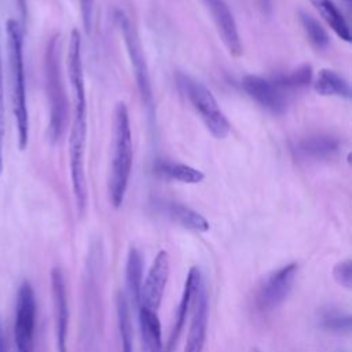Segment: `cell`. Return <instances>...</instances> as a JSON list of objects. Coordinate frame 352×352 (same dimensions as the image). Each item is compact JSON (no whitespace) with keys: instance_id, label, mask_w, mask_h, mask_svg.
I'll list each match as a JSON object with an SVG mask.
<instances>
[{"instance_id":"obj_1","label":"cell","mask_w":352,"mask_h":352,"mask_svg":"<svg viewBox=\"0 0 352 352\" xmlns=\"http://www.w3.org/2000/svg\"><path fill=\"white\" fill-rule=\"evenodd\" d=\"M67 74L73 98V120L69 138L70 176L77 210L78 213H84L88 197L84 170V151L87 138V98L81 59V38L77 29H73L70 33L67 51Z\"/></svg>"},{"instance_id":"obj_2","label":"cell","mask_w":352,"mask_h":352,"mask_svg":"<svg viewBox=\"0 0 352 352\" xmlns=\"http://www.w3.org/2000/svg\"><path fill=\"white\" fill-rule=\"evenodd\" d=\"M111 136V164L107 188L110 202L117 209L124 202L133 160L129 114L124 102H118L114 107Z\"/></svg>"},{"instance_id":"obj_3","label":"cell","mask_w":352,"mask_h":352,"mask_svg":"<svg viewBox=\"0 0 352 352\" xmlns=\"http://www.w3.org/2000/svg\"><path fill=\"white\" fill-rule=\"evenodd\" d=\"M7 45L11 72L12 111L16 124L18 146L21 150H25L29 140V113L23 66V32L16 19L7 21Z\"/></svg>"},{"instance_id":"obj_4","label":"cell","mask_w":352,"mask_h":352,"mask_svg":"<svg viewBox=\"0 0 352 352\" xmlns=\"http://www.w3.org/2000/svg\"><path fill=\"white\" fill-rule=\"evenodd\" d=\"M59 36L55 34L47 44L44 55V78L48 99V138L55 143L63 133L67 117V98L60 69Z\"/></svg>"},{"instance_id":"obj_5","label":"cell","mask_w":352,"mask_h":352,"mask_svg":"<svg viewBox=\"0 0 352 352\" xmlns=\"http://www.w3.org/2000/svg\"><path fill=\"white\" fill-rule=\"evenodd\" d=\"M176 81L197 114L201 117L206 129L216 139H224L228 135L231 125L213 94L202 82L184 73H177Z\"/></svg>"},{"instance_id":"obj_6","label":"cell","mask_w":352,"mask_h":352,"mask_svg":"<svg viewBox=\"0 0 352 352\" xmlns=\"http://www.w3.org/2000/svg\"><path fill=\"white\" fill-rule=\"evenodd\" d=\"M116 21L117 25L121 30V34L124 37V44L133 69L136 85L139 89V94L142 96V100L146 107H151L153 103V94H151V84H150V77H148V69L144 60L143 50L140 40L138 37V33L131 22V19L122 12L117 11L116 12Z\"/></svg>"},{"instance_id":"obj_7","label":"cell","mask_w":352,"mask_h":352,"mask_svg":"<svg viewBox=\"0 0 352 352\" xmlns=\"http://www.w3.org/2000/svg\"><path fill=\"white\" fill-rule=\"evenodd\" d=\"M298 272L297 263H287L268 274L258 286L256 304L261 311L278 308L290 294Z\"/></svg>"},{"instance_id":"obj_8","label":"cell","mask_w":352,"mask_h":352,"mask_svg":"<svg viewBox=\"0 0 352 352\" xmlns=\"http://www.w3.org/2000/svg\"><path fill=\"white\" fill-rule=\"evenodd\" d=\"M36 324V298L29 282H23L18 292L14 336L16 352H33V337Z\"/></svg>"},{"instance_id":"obj_9","label":"cell","mask_w":352,"mask_h":352,"mask_svg":"<svg viewBox=\"0 0 352 352\" xmlns=\"http://www.w3.org/2000/svg\"><path fill=\"white\" fill-rule=\"evenodd\" d=\"M169 254L166 250H160L154 257L144 280L142 282L139 305H143L151 311H158L169 278Z\"/></svg>"},{"instance_id":"obj_10","label":"cell","mask_w":352,"mask_h":352,"mask_svg":"<svg viewBox=\"0 0 352 352\" xmlns=\"http://www.w3.org/2000/svg\"><path fill=\"white\" fill-rule=\"evenodd\" d=\"M243 91L263 109L282 114L287 107L286 92L282 91L272 80L256 74H246L241 80Z\"/></svg>"},{"instance_id":"obj_11","label":"cell","mask_w":352,"mask_h":352,"mask_svg":"<svg viewBox=\"0 0 352 352\" xmlns=\"http://www.w3.org/2000/svg\"><path fill=\"white\" fill-rule=\"evenodd\" d=\"M191 319L188 324V333L183 352H204L206 330H208V293L204 280L198 285L192 304H191Z\"/></svg>"},{"instance_id":"obj_12","label":"cell","mask_w":352,"mask_h":352,"mask_svg":"<svg viewBox=\"0 0 352 352\" xmlns=\"http://www.w3.org/2000/svg\"><path fill=\"white\" fill-rule=\"evenodd\" d=\"M51 292L54 301L55 333L58 352H67V327H69V308L66 297V285L63 272L59 267L51 271Z\"/></svg>"},{"instance_id":"obj_13","label":"cell","mask_w":352,"mask_h":352,"mask_svg":"<svg viewBox=\"0 0 352 352\" xmlns=\"http://www.w3.org/2000/svg\"><path fill=\"white\" fill-rule=\"evenodd\" d=\"M209 8L212 18L217 26L224 45L232 56H239L242 54L241 37L238 33V26L224 0H204Z\"/></svg>"},{"instance_id":"obj_14","label":"cell","mask_w":352,"mask_h":352,"mask_svg":"<svg viewBox=\"0 0 352 352\" xmlns=\"http://www.w3.org/2000/svg\"><path fill=\"white\" fill-rule=\"evenodd\" d=\"M201 280H202V275H201L199 268L198 267H191L188 274H187V276H186L183 292H182V297H180V302H179L177 309H176V316H175L173 327H172V331H170V336H169V341H168V351L172 349L173 344L176 342V340L180 336V331L184 327L187 314L190 312L195 290H197L198 285L201 283Z\"/></svg>"},{"instance_id":"obj_15","label":"cell","mask_w":352,"mask_h":352,"mask_svg":"<svg viewBox=\"0 0 352 352\" xmlns=\"http://www.w3.org/2000/svg\"><path fill=\"white\" fill-rule=\"evenodd\" d=\"M138 322L144 352H165L162 341V329L157 311H151L143 305L138 308Z\"/></svg>"},{"instance_id":"obj_16","label":"cell","mask_w":352,"mask_h":352,"mask_svg":"<svg viewBox=\"0 0 352 352\" xmlns=\"http://www.w3.org/2000/svg\"><path fill=\"white\" fill-rule=\"evenodd\" d=\"M340 148V142L337 138L330 135H311L301 139L296 144V151L300 157L305 160L322 161L333 158Z\"/></svg>"},{"instance_id":"obj_17","label":"cell","mask_w":352,"mask_h":352,"mask_svg":"<svg viewBox=\"0 0 352 352\" xmlns=\"http://www.w3.org/2000/svg\"><path fill=\"white\" fill-rule=\"evenodd\" d=\"M160 208L170 220H173L186 230L195 232H206L210 228L209 221L201 213L183 204L165 201L160 204Z\"/></svg>"},{"instance_id":"obj_18","label":"cell","mask_w":352,"mask_h":352,"mask_svg":"<svg viewBox=\"0 0 352 352\" xmlns=\"http://www.w3.org/2000/svg\"><path fill=\"white\" fill-rule=\"evenodd\" d=\"M143 282V260L140 252L136 248H129L125 263V285L126 294L129 298L128 304L133 308L139 307L140 302V289Z\"/></svg>"},{"instance_id":"obj_19","label":"cell","mask_w":352,"mask_h":352,"mask_svg":"<svg viewBox=\"0 0 352 352\" xmlns=\"http://www.w3.org/2000/svg\"><path fill=\"white\" fill-rule=\"evenodd\" d=\"M314 89L322 96H340L349 99L351 88L348 81L337 72L322 69L314 80Z\"/></svg>"},{"instance_id":"obj_20","label":"cell","mask_w":352,"mask_h":352,"mask_svg":"<svg viewBox=\"0 0 352 352\" xmlns=\"http://www.w3.org/2000/svg\"><path fill=\"white\" fill-rule=\"evenodd\" d=\"M314 8L320 14V16L326 21V23L330 26V29L344 41H351V29L338 10V7L333 3V0H309Z\"/></svg>"},{"instance_id":"obj_21","label":"cell","mask_w":352,"mask_h":352,"mask_svg":"<svg viewBox=\"0 0 352 352\" xmlns=\"http://www.w3.org/2000/svg\"><path fill=\"white\" fill-rule=\"evenodd\" d=\"M155 172L169 180H176L186 184H197L201 183L205 175L190 165L173 161H158L155 164Z\"/></svg>"},{"instance_id":"obj_22","label":"cell","mask_w":352,"mask_h":352,"mask_svg":"<svg viewBox=\"0 0 352 352\" xmlns=\"http://www.w3.org/2000/svg\"><path fill=\"white\" fill-rule=\"evenodd\" d=\"M116 308H117V322H118L120 340H121V352H133L129 304L124 293L118 294Z\"/></svg>"},{"instance_id":"obj_23","label":"cell","mask_w":352,"mask_h":352,"mask_svg":"<svg viewBox=\"0 0 352 352\" xmlns=\"http://www.w3.org/2000/svg\"><path fill=\"white\" fill-rule=\"evenodd\" d=\"M282 91H293L300 89L311 84L312 81V69L309 65H302L294 70L279 74L271 78Z\"/></svg>"},{"instance_id":"obj_24","label":"cell","mask_w":352,"mask_h":352,"mask_svg":"<svg viewBox=\"0 0 352 352\" xmlns=\"http://www.w3.org/2000/svg\"><path fill=\"white\" fill-rule=\"evenodd\" d=\"M300 22L302 25V29L307 34V37L309 38V41L319 50H324L329 43H330V37L327 34V32L322 28V25L311 15L305 14V12H300Z\"/></svg>"},{"instance_id":"obj_25","label":"cell","mask_w":352,"mask_h":352,"mask_svg":"<svg viewBox=\"0 0 352 352\" xmlns=\"http://www.w3.org/2000/svg\"><path fill=\"white\" fill-rule=\"evenodd\" d=\"M323 327L333 331H349L351 330V316L338 309H326L322 314Z\"/></svg>"},{"instance_id":"obj_26","label":"cell","mask_w":352,"mask_h":352,"mask_svg":"<svg viewBox=\"0 0 352 352\" xmlns=\"http://www.w3.org/2000/svg\"><path fill=\"white\" fill-rule=\"evenodd\" d=\"M333 278L340 286H342L345 289H351V286H352V261H351V258H345L333 267Z\"/></svg>"},{"instance_id":"obj_27","label":"cell","mask_w":352,"mask_h":352,"mask_svg":"<svg viewBox=\"0 0 352 352\" xmlns=\"http://www.w3.org/2000/svg\"><path fill=\"white\" fill-rule=\"evenodd\" d=\"M4 128H6V107H4V78H3V62H1V47H0V173H1V170H3Z\"/></svg>"},{"instance_id":"obj_28","label":"cell","mask_w":352,"mask_h":352,"mask_svg":"<svg viewBox=\"0 0 352 352\" xmlns=\"http://www.w3.org/2000/svg\"><path fill=\"white\" fill-rule=\"evenodd\" d=\"M81 10V19L87 33H89L92 26V14H94V0H78Z\"/></svg>"},{"instance_id":"obj_29","label":"cell","mask_w":352,"mask_h":352,"mask_svg":"<svg viewBox=\"0 0 352 352\" xmlns=\"http://www.w3.org/2000/svg\"><path fill=\"white\" fill-rule=\"evenodd\" d=\"M261 10L264 11V14H271V0H258Z\"/></svg>"},{"instance_id":"obj_30","label":"cell","mask_w":352,"mask_h":352,"mask_svg":"<svg viewBox=\"0 0 352 352\" xmlns=\"http://www.w3.org/2000/svg\"><path fill=\"white\" fill-rule=\"evenodd\" d=\"M0 352H7V342H6V338L3 334L1 324H0Z\"/></svg>"},{"instance_id":"obj_31","label":"cell","mask_w":352,"mask_h":352,"mask_svg":"<svg viewBox=\"0 0 352 352\" xmlns=\"http://www.w3.org/2000/svg\"><path fill=\"white\" fill-rule=\"evenodd\" d=\"M250 352H263V351H261V349H258V348H252V349H250Z\"/></svg>"},{"instance_id":"obj_32","label":"cell","mask_w":352,"mask_h":352,"mask_svg":"<svg viewBox=\"0 0 352 352\" xmlns=\"http://www.w3.org/2000/svg\"><path fill=\"white\" fill-rule=\"evenodd\" d=\"M345 1H346V3H351V0H345Z\"/></svg>"}]
</instances>
